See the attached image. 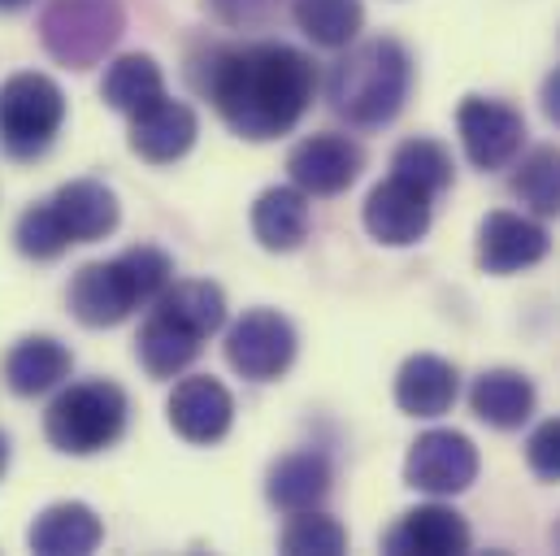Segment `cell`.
<instances>
[{
	"label": "cell",
	"mask_w": 560,
	"mask_h": 556,
	"mask_svg": "<svg viewBox=\"0 0 560 556\" xmlns=\"http://www.w3.org/2000/svg\"><path fill=\"white\" fill-rule=\"evenodd\" d=\"M313 88H317L313 61L287 44L231 48L218 57L213 79H209L218 114L244 139L287 136L304 118Z\"/></svg>",
	"instance_id": "1"
},
{
	"label": "cell",
	"mask_w": 560,
	"mask_h": 556,
	"mask_svg": "<svg viewBox=\"0 0 560 556\" xmlns=\"http://www.w3.org/2000/svg\"><path fill=\"white\" fill-rule=\"evenodd\" d=\"M413 88V61L396 39H370L352 48L326 83L330 109L352 127H383L392 123Z\"/></svg>",
	"instance_id": "2"
},
{
	"label": "cell",
	"mask_w": 560,
	"mask_h": 556,
	"mask_svg": "<svg viewBox=\"0 0 560 556\" xmlns=\"http://www.w3.org/2000/svg\"><path fill=\"white\" fill-rule=\"evenodd\" d=\"M174 266L161 248H131L114 262H92L70 282V309L83 326H118L140 304H156V296L170 287Z\"/></svg>",
	"instance_id": "3"
},
{
	"label": "cell",
	"mask_w": 560,
	"mask_h": 556,
	"mask_svg": "<svg viewBox=\"0 0 560 556\" xmlns=\"http://www.w3.org/2000/svg\"><path fill=\"white\" fill-rule=\"evenodd\" d=\"M44 430H48V443L70 456L105 452L127 430V396H122V387H114L105 379L79 383L52 401Z\"/></svg>",
	"instance_id": "4"
},
{
	"label": "cell",
	"mask_w": 560,
	"mask_h": 556,
	"mask_svg": "<svg viewBox=\"0 0 560 556\" xmlns=\"http://www.w3.org/2000/svg\"><path fill=\"white\" fill-rule=\"evenodd\" d=\"M44 48L74 66L88 70L96 66L122 35V4L118 0H52L39 18Z\"/></svg>",
	"instance_id": "5"
},
{
	"label": "cell",
	"mask_w": 560,
	"mask_h": 556,
	"mask_svg": "<svg viewBox=\"0 0 560 556\" xmlns=\"http://www.w3.org/2000/svg\"><path fill=\"white\" fill-rule=\"evenodd\" d=\"M66 123V96L44 74H13L0 88V143L13 157L44 152Z\"/></svg>",
	"instance_id": "6"
},
{
	"label": "cell",
	"mask_w": 560,
	"mask_h": 556,
	"mask_svg": "<svg viewBox=\"0 0 560 556\" xmlns=\"http://www.w3.org/2000/svg\"><path fill=\"white\" fill-rule=\"evenodd\" d=\"M226 361L253 383H270V379L287 374L295 361L291 322L275 309H248L226 335Z\"/></svg>",
	"instance_id": "7"
},
{
	"label": "cell",
	"mask_w": 560,
	"mask_h": 556,
	"mask_svg": "<svg viewBox=\"0 0 560 556\" xmlns=\"http://www.w3.org/2000/svg\"><path fill=\"white\" fill-rule=\"evenodd\" d=\"M478 478V448L460 430H425L409 448L405 483L430 496H460Z\"/></svg>",
	"instance_id": "8"
},
{
	"label": "cell",
	"mask_w": 560,
	"mask_h": 556,
	"mask_svg": "<svg viewBox=\"0 0 560 556\" xmlns=\"http://www.w3.org/2000/svg\"><path fill=\"white\" fill-rule=\"evenodd\" d=\"M456 127H460L465 157L478 170H504L526 143V118L513 105L487 101V96H465L460 114H456Z\"/></svg>",
	"instance_id": "9"
},
{
	"label": "cell",
	"mask_w": 560,
	"mask_h": 556,
	"mask_svg": "<svg viewBox=\"0 0 560 556\" xmlns=\"http://www.w3.org/2000/svg\"><path fill=\"white\" fill-rule=\"evenodd\" d=\"M365 231L387 248H409L430 231V192L392 174L365 200Z\"/></svg>",
	"instance_id": "10"
},
{
	"label": "cell",
	"mask_w": 560,
	"mask_h": 556,
	"mask_svg": "<svg viewBox=\"0 0 560 556\" xmlns=\"http://www.w3.org/2000/svg\"><path fill=\"white\" fill-rule=\"evenodd\" d=\"M552 253V235L522 213H491L478 231V266L487 275H517Z\"/></svg>",
	"instance_id": "11"
},
{
	"label": "cell",
	"mask_w": 560,
	"mask_h": 556,
	"mask_svg": "<svg viewBox=\"0 0 560 556\" xmlns=\"http://www.w3.org/2000/svg\"><path fill=\"white\" fill-rule=\"evenodd\" d=\"M361 165H365V157L348 136H313L287 157L291 183L304 196H339L343 187L357 183Z\"/></svg>",
	"instance_id": "12"
},
{
	"label": "cell",
	"mask_w": 560,
	"mask_h": 556,
	"mask_svg": "<svg viewBox=\"0 0 560 556\" xmlns=\"http://www.w3.org/2000/svg\"><path fill=\"white\" fill-rule=\"evenodd\" d=\"M235 421V401L231 392L209 379V374H196V379H183L170 396V426L187 439V443H218Z\"/></svg>",
	"instance_id": "13"
},
{
	"label": "cell",
	"mask_w": 560,
	"mask_h": 556,
	"mask_svg": "<svg viewBox=\"0 0 560 556\" xmlns=\"http://www.w3.org/2000/svg\"><path fill=\"white\" fill-rule=\"evenodd\" d=\"M196 131H200L196 114L183 101H170V96H161V101L143 105L140 114H131V148L152 165L178 161L196 143Z\"/></svg>",
	"instance_id": "14"
},
{
	"label": "cell",
	"mask_w": 560,
	"mask_h": 556,
	"mask_svg": "<svg viewBox=\"0 0 560 556\" xmlns=\"http://www.w3.org/2000/svg\"><path fill=\"white\" fill-rule=\"evenodd\" d=\"M387 553H421V556H456L469 553V522L447 505H421L396 522L387 535Z\"/></svg>",
	"instance_id": "15"
},
{
	"label": "cell",
	"mask_w": 560,
	"mask_h": 556,
	"mask_svg": "<svg viewBox=\"0 0 560 556\" xmlns=\"http://www.w3.org/2000/svg\"><path fill=\"white\" fill-rule=\"evenodd\" d=\"M396 405L409 417H443L456 405V366L443 357H409L396 374Z\"/></svg>",
	"instance_id": "16"
},
{
	"label": "cell",
	"mask_w": 560,
	"mask_h": 556,
	"mask_svg": "<svg viewBox=\"0 0 560 556\" xmlns=\"http://www.w3.org/2000/svg\"><path fill=\"white\" fill-rule=\"evenodd\" d=\"M52 209H57L61 227L70 231V244L105 240V235L118 227V196H114L105 183H96V178L66 183V187L52 196Z\"/></svg>",
	"instance_id": "17"
},
{
	"label": "cell",
	"mask_w": 560,
	"mask_h": 556,
	"mask_svg": "<svg viewBox=\"0 0 560 556\" xmlns=\"http://www.w3.org/2000/svg\"><path fill=\"white\" fill-rule=\"evenodd\" d=\"M469 409L495 430H517L535 414V383L517 370H487L469 387Z\"/></svg>",
	"instance_id": "18"
},
{
	"label": "cell",
	"mask_w": 560,
	"mask_h": 556,
	"mask_svg": "<svg viewBox=\"0 0 560 556\" xmlns=\"http://www.w3.org/2000/svg\"><path fill=\"white\" fill-rule=\"evenodd\" d=\"M26 540L39 556H83L105 540V526L88 505H52L35 518Z\"/></svg>",
	"instance_id": "19"
},
{
	"label": "cell",
	"mask_w": 560,
	"mask_h": 556,
	"mask_svg": "<svg viewBox=\"0 0 560 556\" xmlns=\"http://www.w3.org/2000/svg\"><path fill=\"white\" fill-rule=\"evenodd\" d=\"M270 505L282 513L317 509L330 496V461L322 452H291L270 470Z\"/></svg>",
	"instance_id": "20"
},
{
	"label": "cell",
	"mask_w": 560,
	"mask_h": 556,
	"mask_svg": "<svg viewBox=\"0 0 560 556\" xmlns=\"http://www.w3.org/2000/svg\"><path fill=\"white\" fill-rule=\"evenodd\" d=\"M253 235L270 253H295L308 235V200L300 187H270L253 205Z\"/></svg>",
	"instance_id": "21"
},
{
	"label": "cell",
	"mask_w": 560,
	"mask_h": 556,
	"mask_svg": "<svg viewBox=\"0 0 560 556\" xmlns=\"http://www.w3.org/2000/svg\"><path fill=\"white\" fill-rule=\"evenodd\" d=\"M70 352L57 344V339H48V335H31V339H22L13 352H9V361H4V379H9V387L18 392V396H44V392H52L66 374H70Z\"/></svg>",
	"instance_id": "22"
},
{
	"label": "cell",
	"mask_w": 560,
	"mask_h": 556,
	"mask_svg": "<svg viewBox=\"0 0 560 556\" xmlns=\"http://www.w3.org/2000/svg\"><path fill=\"white\" fill-rule=\"evenodd\" d=\"M200 348H205V339L191 335L187 326H178V322L165 317V313H152L140 331V361L152 379H174V374H183V370L200 357Z\"/></svg>",
	"instance_id": "23"
},
{
	"label": "cell",
	"mask_w": 560,
	"mask_h": 556,
	"mask_svg": "<svg viewBox=\"0 0 560 556\" xmlns=\"http://www.w3.org/2000/svg\"><path fill=\"white\" fill-rule=\"evenodd\" d=\"M156 313L174 317L178 326H187L191 335L209 339L213 331H222L226 322V296L218 282H205V278H191V282H174L156 296Z\"/></svg>",
	"instance_id": "24"
},
{
	"label": "cell",
	"mask_w": 560,
	"mask_h": 556,
	"mask_svg": "<svg viewBox=\"0 0 560 556\" xmlns=\"http://www.w3.org/2000/svg\"><path fill=\"white\" fill-rule=\"evenodd\" d=\"M101 92H105V101H109L114 109L140 114L143 105H152V101L165 96V74H161V66H156L152 57L131 53V57H118V61L109 66Z\"/></svg>",
	"instance_id": "25"
},
{
	"label": "cell",
	"mask_w": 560,
	"mask_h": 556,
	"mask_svg": "<svg viewBox=\"0 0 560 556\" xmlns=\"http://www.w3.org/2000/svg\"><path fill=\"white\" fill-rule=\"evenodd\" d=\"M295 26L322 48H348L365 22L361 0H295Z\"/></svg>",
	"instance_id": "26"
},
{
	"label": "cell",
	"mask_w": 560,
	"mask_h": 556,
	"mask_svg": "<svg viewBox=\"0 0 560 556\" xmlns=\"http://www.w3.org/2000/svg\"><path fill=\"white\" fill-rule=\"evenodd\" d=\"M513 192L544 218L560 213V148H535L517 178H513Z\"/></svg>",
	"instance_id": "27"
},
{
	"label": "cell",
	"mask_w": 560,
	"mask_h": 556,
	"mask_svg": "<svg viewBox=\"0 0 560 556\" xmlns=\"http://www.w3.org/2000/svg\"><path fill=\"white\" fill-rule=\"evenodd\" d=\"M392 170H396L400 178L425 187L430 196L452 183V157H447V148L434 143V139H409V143H400L396 157H392Z\"/></svg>",
	"instance_id": "28"
},
{
	"label": "cell",
	"mask_w": 560,
	"mask_h": 556,
	"mask_svg": "<svg viewBox=\"0 0 560 556\" xmlns=\"http://www.w3.org/2000/svg\"><path fill=\"white\" fill-rule=\"evenodd\" d=\"M282 553L291 556H339L348 548V531L335 522V518H326V513H313V509H304V513H295L291 522H287V531H282Z\"/></svg>",
	"instance_id": "29"
},
{
	"label": "cell",
	"mask_w": 560,
	"mask_h": 556,
	"mask_svg": "<svg viewBox=\"0 0 560 556\" xmlns=\"http://www.w3.org/2000/svg\"><path fill=\"white\" fill-rule=\"evenodd\" d=\"M18 248L26 253V257H35V262H48V257H61L66 248H70V231L61 227V218H57V209H52V200L48 205H35V209H26L22 218H18Z\"/></svg>",
	"instance_id": "30"
},
{
	"label": "cell",
	"mask_w": 560,
	"mask_h": 556,
	"mask_svg": "<svg viewBox=\"0 0 560 556\" xmlns=\"http://www.w3.org/2000/svg\"><path fill=\"white\" fill-rule=\"evenodd\" d=\"M526 461H530L535 478L560 483V417H548L544 426H535V435L526 439Z\"/></svg>",
	"instance_id": "31"
},
{
	"label": "cell",
	"mask_w": 560,
	"mask_h": 556,
	"mask_svg": "<svg viewBox=\"0 0 560 556\" xmlns=\"http://www.w3.org/2000/svg\"><path fill=\"white\" fill-rule=\"evenodd\" d=\"M544 114L560 127V66L548 74V83H544Z\"/></svg>",
	"instance_id": "32"
},
{
	"label": "cell",
	"mask_w": 560,
	"mask_h": 556,
	"mask_svg": "<svg viewBox=\"0 0 560 556\" xmlns=\"http://www.w3.org/2000/svg\"><path fill=\"white\" fill-rule=\"evenodd\" d=\"M4 465H9V439L0 435V474H4Z\"/></svg>",
	"instance_id": "33"
},
{
	"label": "cell",
	"mask_w": 560,
	"mask_h": 556,
	"mask_svg": "<svg viewBox=\"0 0 560 556\" xmlns=\"http://www.w3.org/2000/svg\"><path fill=\"white\" fill-rule=\"evenodd\" d=\"M18 4H26V0H0V9H18Z\"/></svg>",
	"instance_id": "34"
},
{
	"label": "cell",
	"mask_w": 560,
	"mask_h": 556,
	"mask_svg": "<svg viewBox=\"0 0 560 556\" xmlns=\"http://www.w3.org/2000/svg\"><path fill=\"white\" fill-rule=\"evenodd\" d=\"M552 540H557V548H560V526H557V531H552Z\"/></svg>",
	"instance_id": "35"
}]
</instances>
